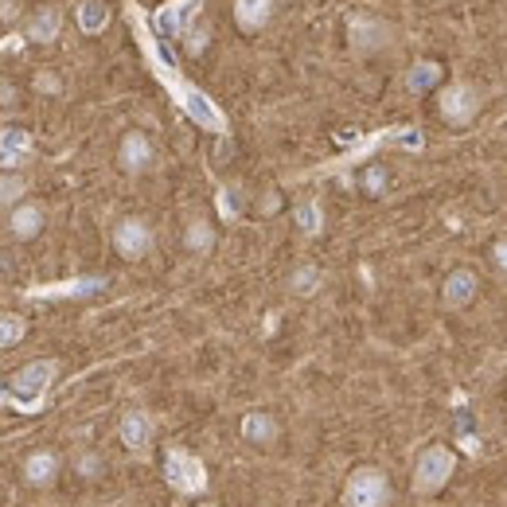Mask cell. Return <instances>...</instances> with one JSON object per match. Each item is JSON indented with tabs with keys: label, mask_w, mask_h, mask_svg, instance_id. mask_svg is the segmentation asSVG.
<instances>
[{
	"label": "cell",
	"mask_w": 507,
	"mask_h": 507,
	"mask_svg": "<svg viewBox=\"0 0 507 507\" xmlns=\"http://www.w3.org/2000/svg\"><path fill=\"white\" fill-rule=\"evenodd\" d=\"M386 183H390V172L383 164H367L363 176H359V188H363V195H370V199H378V195L386 191Z\"/></svg>",
	"instance_id": "cb8c5ba5"
},
{
	"label": "cell",
	"mask_w": 507,
	"mask_h": 507,
	"mask_svg": "<svg viewBox=\"0 0 507 507\" xmlns=\"http://www.w3.org/2000/svg\"><path fill=\"white\" fill-rule=\"evenodd\" d=\"M27 160H32V133L16 129V125L0 129V172H12Z\"/></svg>",
	"instance_id": "30bf717a"
},
{
	"label": "cell",
	"mask_w": 507,
	"mask_h": 507,
	"mask_svg": "<svg viewBox=\"0 0 507 507\" xmlns=\"http://www.w3.org/2000/svg\"><path fill=\"white\" fill-rule=\"evenodd\" d=\"M24 476H27V484H35V488L51 484L58 476V456L51 453V448H39V453H32L24 461Z\"/></svg>",
	"instance_id": "2e32d148"
},
{
	"label": "cell",
	"mask_w": 507,
	"mask_h": 507,
	"mask_svg": "<svg viewBox=\"0 0 507 507\" xmlns=\"http://www.w3.org/2000/svg\"><path fill=\"white\" fill-rule=\"evenodd\" d=\"M24 191H27L24 176H16V172H0V211H16V207H20V199H24Z\"/></svg>",
	"instance_id": "7402d4cb"
},
{
	"label": "cell",
	"mask_w": 507,
	"mask_h": 507,
	"mask_svg": "<svg viewBox=\"0 0 507 507\" xmlns=\"http://www.w3.org/2000/svg\"><path fill=\"white\" fill-rule=\"evenodd\" d=\"M441 78H445V66L437 63V58H422V63H414V66L406 71V86H410L414 94H425V90H433Z\"/></svg>",
	"instance_id": "e0dca14e"
},
{
	"label": "cell",
	"mask_w": 507,
	"mask_h": 507,
	"mask_svg": "<svg viewBox=\"0 0 507 507\" xmlns=\"http://www.w3.org/2000/svg\"><path fill=\"white\" fill-rule=\"evenodd\" d=\"M476 297H480V277H476V269L456 266V269L441 281V300H445V308L461 312V308L472 305Z\"/></svg>",
	"instance_id": "ba28073f"
},
{
	"label": "cell",
	"mask_w": 507,
	"mask_h": 507,
	"mask_svg": "<svg viewBox=\"0 0 507 507\" xmlns=\"http://www.w3.org/2000/svg\"><path fill=\"white\" fill-rule=\"evenodd\" d=\"M105 24H110V8H105L102 0H82V4H78V32L82 35L105 32Z\"/></svg>",
	"instance_id": "ac0fdd59"
},
{
	"label": "cell",
	"mask_w": 507,
	"mask_h": 507,
	"mask_svg": "<svg viewBox=\"0 0 507 507\" xmlns=\"http://www.w3.org/2000/svg\"><path fill=\"white\" fill-rule=\"evenodd\" d=\"M292 219H297L300 234H308V238H316V234L324 230V211H320L316 199H300L297 207H292Z\"/></svg>",
	"instance_id": "ffe728a7"
},
{
	"label": "cell",
	"mask_w": 507,
	"mask_h": 507,
	"mask_svg": "<svg viewBox=\"0 0 507 507\" xmlns=\"http://www.w3.org/2000/svg\"><path fill=\"white\" fill-rule=\"evenodd\" d=\"M242 437H246L250 445H273L277 441V422H273V414L250 410V414L242 417Z\"/></svg>",
	"instance_id": "9a60e30c"
},
{
	"label": "cell",
	"mask_w": 507,
	"mask_h": 507,
	"mask_svg": "<svg viewBox=\"0 0 507 507\" xmlns=\"http://www.w3.org/2000/svg\"><path fill=\"white\" fill-rule=\"evenodd\" d=\"M20 16V0H0V24H12Z\"/></svg>",
	"instance_id": "484cf974"
},
{
	"label": "cell",
	"mask_w": 507,
	"mask_h": 507,
	"mask_svg": "<svg viewBox=\"0 0 507 507\" xmlns=\"http://www.w3.org/2000/svg\"><path fill=\"white\" fill-rule=\"evenodd\" d=\"M480 90H476L472 82H448L441 94H437V110L448 125H456V129H464V125L476 121V113H480Z\"/></svg>",
	"instance_id": "5b68a950"
},
{
	"label": "cell",
	"mask_w": 507,
	"mask_h": 507,
	"mask_svg": "<svg viewBox=\"0 0 507 507\" xmlns=\"http://www.w3.org/2000/svg\"><path fill=\"white\" fill-rule=\"evenodd\" d=\"M394 39V27L378 16H351L347 20V43L355 55H375Z\"/></svg>",
	"instance_id": "8992f818"
},
{
	"label": "cell",
	"mask_w": 507,
	"mask_h": 507,
	"mask_svg": "<svg viewBox=\"0 0 507 507\" xmlns=\"http://www.w3.org/2000/svg\"><path fill=\"white\" fill-rule=\"evenodd\" d=\"M492 261H495V266H500V269L507 273V238H500V242H495V246H492Z\"/></svg>",
	"instance_id": "4316f807"
},
{
	"label": "cell",
	"mask_w": 507,
	"mask_h": 507,
	"mask_svg": "<svg viewBox=\"0 0 507 507\" xmlns=\"http://www.w3.org/2000/svg\"><path fill=\"white\" fill-rule=\"evenodd\" d=\"M456 472V453L448 445H425L417 453V464H414V492L417 495H437L441 488L453 480Z\"/></svg>",
	"instance_id": "7a4b0ae2"
},
{
	"label": "cell",
	"mask_w": 507,
	"mask_h": 507,
	"mask_svg": "<svg viewBox=\"0 0 507 507\" xmlns=\"http://www.w3.org/2000/svg\"><path fill=\"white\" fill-rule=\"evenodd\" d=\"M164 480L183 495H199L207 488V464L188 448H168L164 453Z\"/></svg>",
	"instance_id": "277c9868"
},
{
	"label": "cell",
	"mask_w": 507,
	"mask_h": 507,
	"mask_svg": "<svg viewBox=\"0 0 507 507\" xmlns=\"http://www.w3.org/2000/svg\"><path fill=\"white\" fill-rule=\"evenodd\" d=\"M273 8H277V0H234V24L242 32H261L273 20Z\"/></svg>",
	"instance_id": "7c38bea8"
},
{
	"label": "cell",
	"mask_w": 507,
	"mask_h": 507,
	"mask_svg": "<svg viewBox=\"0 0 507 507\" xmlns=\"http://www.w3.org/2000/svg\"><path fill=\"white\" fill-rule=\"evenodd\" d=\"M113 250L121 254V258H129V261L149 258V254H152V227L144 219H136V214L117 219V227H113Z\"/></svg>",
	"instance_id": "52a82bcc"
},
{
	"label": "cell",
	"mask_w": 507,
	"mask_h": 507,
	"mask_svg": "<svg viewBox=\"0 0 507 507\" xmlns=\"http://www.w3.org/2000/svg\"><path fill=\"white\" fill-rule=\"evenodd\" d=\"M16 102V86L8 78H0V105H12Z\"/></svg>",
	"instance_id": "83f0119b"
},
{
	"label": "cell",
	"mask_w": 507,
	"mask_h": 507,
	"mask_svg": "<svg viewBox=\"0 0 507 507\" xmlns=\"http://www.w3.org/2000/svg\"><path fill=\"white\" fill-rule=\"evenodd\" d=\"M35 86H39V90H51V94H55V90H58V78H55V74H39Z\"/></svg>",
	"instance_id": "f1b7e54d"
},
{
	"label": "cell",
	"mask_w": 507,
	"mask_h": 507,
	"mask_svg": "<svg viewBox=\"0 0 507 507\" xmlns=\"http://www.w3.org/2000/svg\"><path fill=\"white\" fill-rule=\"evenodd\" d=\"M390 503V480L383 468L359 464L344 484V507H386Z\"/></svg>",
	"instance_id": "3957f363"
},
{
	"label": "cell",
	"mask_w": 507,
	"mask_h": 507,
	"mask_svg": "<svg viewBox=\"0 0 507 507\" xmlns=\"http://www.w3.org/2000/svg\"><path fill=\"white\" fill-rule=\"evenodd\" d=\"M58 32H63V12H58L55 4H47V8H39V12L27 20V39L32 43H55Z\"/></svg>",
	"instance_id": "4fadbf2b"
},
{
	"label": "cell",
	"mask_w": 507,
	"mask_h": 507,
	"mask_svg": "<svg viewBox=\"0 0 507 507\" xmlns=\"http://www.w3.org/2000/svg\"><path fill=\"white\" fill-rule=\"evenodd\" d=\"M152 160H156L152 141L141 129H129V133L121 136V144H117V164H121V172L141 176V172L152 168Z\"/></svg>",
	"instance_id": "9c48e42d"
},
{
	"label": "cell",
	"mask_w": 507,
	"mask_h": 507,
	"mask_svg": "<svg viewBox=\"0 0 507 507\" xmlns=\"http://www.w3.org/2000/svg\"><path fill=\"white\" fill-rule=\"evenodd\" d=\"M27 336V320L20 312H0V347H16Z\"/></svg>",
	"instance_id": "603a6c76"
},
{
	"label": "cell",
	"mask_w": 507,
	"mask_h": 507,
	"mask_svg": "<svg viewBox=\"0 0 507 507\" xmlns=\"http://www.w3.org/2000/svg\"><path fill=\"white\" fill-rule=\"evenodd\" d=\"M55 375H58L55 359H32V363L20 367L12 375V390H4L0 402H12L20 414H35V410L43 406V394L51 390Z\"/></svg>",
	"instance_id": "6da1fadb"
},
{
	"label": "cell",
	"mask_w": 507,
	"mask_h": 507,
	"mask_svg": "<svg viewBox=\"0 0 507 507\" xmlns=\"http://www.w3.org/2000/svg\"><path fill=\"white\" fill-rule=\"evenodd\" d=\"M8 230H12V238H20V242L35 238V234L43 230V207H39V203H20L12 211V219H8Z\"/></svg>",
	"instance_id": "5bb4252c"
},
{
	"label": "cell",
	"mask_w": 507,
	"mask_h": 507,
	"mask_svg": "<svg viewBox=\"0 0 507 507\" xmlns=\"http://www.w3.org/2000/svg\"><path fill=\"white\" fill-rule=\"evenodd\" d=\"M324 285V273H320L316 266H297L289 277V289L297 292V297H316V289Z\"/></svg>",
	"instance_id": "44dd1931"
},
{
	"label": "cell",
	"mask_w": 507,
	"mask_h": 507,
	"mask_svg": "<svg viewBox=\"0 0 507 507\" xmlns=\"http://www.w3.org/2000/svg\"><path fill=\"white\" fill-rule=\"evenodd\" d=\"M183 246H188L191 254H211L214 250V227L207 219H191L188 222V230H183Z\"/></svg>",
	"instance_id": "d6986e66"
},
{
	"label": "cell",
	"mask_w": 507,
	"mask_h": 507,
	"mask_svg": "<svg viewBox=\"0 0 507 507\" xmlns=\"http://www.w3.org/2000/svg\"><path fill=\"white\" fill-rule=\"evenodd\" d=\"M183 35H188V51H191V55H199L203 47H207V39H211L207 24H191V27H188V32H183Z\"/></svg>",
	"instance_id": "d4e9b609"
},
{
	"label": "cell",
	"mask_w": 507,
	"mask_h": 507,
	"mask_svg": "<svg viewBox=\"0 0 507 507\" xmlns=\"http://www.w3.org/2000/svg\"><path fill=\"white\" fill-rule=\"evenodd\" d=\"M117 433H121V445L133 448V453H144V448L152 445V417L144 414V410H125L121 414V425H117Z\"/></svg>",
	"instance_id": "8fae6325"
}]
</instances>
